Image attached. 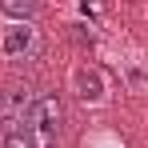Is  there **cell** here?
<instances>
[{"instance_id": "cell-1", "label": "cell", "mask_w": 148, "mask_h": 148, "mask_svg": "<svg viewBox=\"0 0 148 148\" xmlns=\"http://www.w3.org/2000/svg\"><path fill=\"white\" fill-rule=\"evenodd\" d=\"M68 128V108H64V96L56 88H40L32 108H28L24 124H20V136H24L32 148H56L60 136Z\"/></svg>"}, {"instance_id": "cell-2", "label": "cell", "mask_w": 148, "mask_h": 148, "mask_svg": "<svg viewBox=\"0 0 148 148\" xmlns=\"http://www.w3.org/2000/svg\"><path fill=\"white\" fill-rule=\"evenodd\" d=\"M0 52H4V60H12V64H32V60L44 56V32L36 28V20L12 24V28H4Z\"/></svg>"}, {"instance_id": "cell-3", "label": "cell", "mask_w": 148, "mask_h": 148, "mask_svg": "<svg viewBox=\"0 0 148 148\" xmlns=\"http://www.w3.org/2000/svg\"><path fill=\"white\" fill-rule=\"evenodd\" d=\"M36 92H40V88H32V84H24V80H12V84L0 88V136L20 132V124H24Z\"/></svg>"}, {"instance_id": "cell-4", "label": "cell", "mask_w": 148, "mask_h": 148, "mask_svg": "<svg viewBox=\"0 0 148 148\" xmlns=\"http://www.w3.org/2000/svg\"><path fill=\"white\" fill-rule=\"evenodd\" d=\"M44 8V0H0V16L12 20V24H24V20H36Z\"/></svg>"}, {"instance_id": "cell-5", "label": "cell", "mask_w": 148, "mask_h": 148, "mask_svg": "<svg viewBox=\"0 0 148 148\" xmlns=\"http://www.w3.org/2000/svg\"><path fill=\"white\" fill-rule=\"evenodd\" d=\"M0 148H32V144H28L20 132H8V136H0Z\"/></svg>"}]
</instances>
